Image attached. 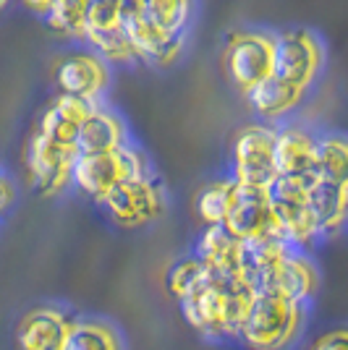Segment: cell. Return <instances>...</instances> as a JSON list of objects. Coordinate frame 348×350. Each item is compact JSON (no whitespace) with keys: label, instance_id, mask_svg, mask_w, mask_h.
Segmentation results:
<instances>
[{"label":"cell","instance_id":"277c9868","mask_svg":"<svg viewBox=\"0 0 348 350\" xmlns=\"http://www.w3.org/2000/svg\"><path fill=\"white\" fill-rule=\"evenodd\" d=\"M149 173H155L152 157L147 154V149L131 142L113 152L79 154L76 165H73V189L100 206L102 199L110 191H116L121 183Z\"/></svg>","mask_w":348,"mask_h":350},{"label":"cell","instance_id":"f546056e","mask_svg":"<svg viewBox=\"0 0 348 350\" xmlns=\"http://www.w3.org/2000/svg\"><path fill=\"white\" fill-rule=\"evenodd\" d=\"M21 5H24L29 14L45 18V16H47V11H50V5H53V0H21Z\"/></svg>","mask_w":348,"mask_h":350},{"label":"cell","instance_id":"d4e9b609","mask_svg":"<svg viewBox=\"0 0 348 350\" xmlns=\"http://www.w3.org/2000/svg\"><path fill=\"white\" fill-rule=\"evenodd\" d=\"M89 5H92V0H53L45 21L53 34L71 40V42H84Z\"/></svg>","mask_w":348,"mask_h":350},{"label":"cell","instance_id":"2e32d148","mask_svg":"<svg viewBox=\"0 0 348 350\" xmlns=\"http://www.w3.org/2000/svg\"><path fill=\"white\" fill-rule=\"evenodd\" d=\"M233 238H238L244 246L280 238L277 219L270 202V189H241L233 204L231 215L223 225Z\"/></svg>","mask_w":348,"mask_h":350},{"label":"cell","instance_id":"e0dca14e","mask_svg":"<svg viewBox=\"0 0 348 350\" xmlns=\"http://www.w3.org/2000/svg\"><path fill=\"white\" fill-rule=\"evenodd\" d=\"M191 256L202 264L210 275L218 278H249L247 275V246L233 238L223 225L202 228L194 241Z\"/></svg>","mask_w":348,"mask_h":350},{"label":"cell","instance_id":"9a60e30c","mask_svg":"<svg viewBox=\"0 0 348 350\" xmlns=\"http://www.w3.org/2000/svg\"><path fill=\"white\" fill-rule=\"evenodd\" d=\"M319 133L301 120H283L275 126L277 178H314L317 175Z\"/></svg>","mask_w":348,"mask_h":350},{"label":"cell","instance_id":"44dd1931","mask_svg":"<svg viewBox=\"0 0 348 350\" xmlns=\"http://www.w3.org/2000/svg\"><path fill=\"white\" fill-rule=\"evenodd\" d=\"M304 103V94H299V92L288 89L286 84H280L275 76H270L264 84H260L247 97V105L251 107V113L260 118L262 123H270V126L288 120Z\"/></svg>","mask_w":348,"mask_h":350},{"label":"cell","instance_id":"cb8c5ba5","mask_svg":"<svg viewBox=\"0 0 348 350\" xmlns=\"http://www.w3.org/2000/svg\"><path fill=\"white\" fill-rule=\"evenodd\" d=\"M147 16L173 37H189L199 0H145Z\"/></svg>","mask_w":348,"mask_h":350},{"label":"cell","instance_id":"7a4b0ae2","mask_svg":"<svg viewBox=\"0 0 348 350\" xmlns=\"http://www.w3.org/2000/svg\"><path fill=\"white\" fill-rule=\"evenodd\" d=\"M306 327H309L306 306L280 295L257 293L236 342L247 350H293L296 345H301Z\"/></svg>","mask_w":348,"mask_h":350},{"label":"cell","instance_id":"484cf974","mask_svg":"<svg viewBox=\"0 0 348 350\" xmlns=\"http://www.w3.org/2000/svg\"><path fill=\"white\" fill-rule=\"evenodd\" d=\"M317 175L327 180H348V144L343 133H319Z\"/></svg>","mask_w":348,"mask_h":350},{"label":"cell","instance_id":"5b68a950","mask_svg":"<svg viewBox=\"0 0 348 350\" xmlns=\"http://www.w3.org/2000/svg\"><path fill=\"white\" fill-rule=\"evenodd\" d=\"M327 68V44L322 34L309 27L277 31L275 76L280 84L309 97L319 76Z\"/></svg>","mask_w":348,"mask_h":350},{"label":"cell","instance_id":"30bf717a","mask_svg":"<svg viewBox=\"0 0 348 350\" xmlns=\"http://www.w3.org/2000/svg\"><path fill=\"white\" fill-rule=\"evenodd\" d=\"M123 29L136 63L149 68H173L186 53V37H173L147 16L145 0H123Z\"/></svg>","mask_w":348,"mask_h":350},{"label":"cell","instance_id":"83f0119b","mask_svg":"<svg viewBox=\"0 0 348 350\" xmlns=\"http://www.w3.org/2000/svg\"><path fill=\"white\" fill-rule=\"evenodd\" d=\"M306 350H348V335L343 327H330L306 342Z\"/></svg>","mask_w":348,"mask_h":350},{"label":"cell","instance_id":"5bb4252c","mask_svg":"<svg viewBox=\"0 0 348 350\" xmlns=\"http://www.w3.org/2000/svg\"><path fill=\"white\" fill-rule=\"evenodd\" d=\"M76 314L63 304H37L16 321V350H63Z\"/></svg>","mask_w":348,"mask_h":350},{"label":"cell","instance_id":"6da1fadb","mask_svg":"<svg viewBox=\"0 0 348 350\" xmlns=\"http://www.w3.org/2000/svg\"><path fill=\"white\" fill-rule=\"evenodd\" d=\"M257 298L249 278H218L204 275V280L178 301L181 317L199 337L210 342L238 340L247 314Z\"/></svg>","mask_w":348,"mask_h":350},{"label":"cell","instance_id":"ffe728a7","mask_svg":"<svg viewBox=\"0 0 348 350\" xmlns=\"http://www.w3.org/2000/svg\"><path fill=\"white\" fill-rule=\"evenodd\" d=\"M309 202L319 225V238L335 241L346 230L348 215V180H327L314 175L309 183Z\"/></svg>","mask_w":348,"mask_h":350},{"label":"cell","instance_id":"f1b7e54d","mask_svg":"<svg viewBox=\"0 0 348 350\" xmlns=\"http://www.w3.org/2000/svg\"><path fill=\"white\" fill-rule=\"evenodd\" d=\"M16 199H18V189H16L14 175H11L5 167H3V165H0V219L5 217L11 209H14Z\"/></svg>","mask_w":348,"mask_h":350},{"label":"cell","instance_id":"603a6c76","mask_svg":"<svg viewBox=\"0 0 348 350\" xmlns=\"http://www.w3.org/2000/svg\"><path fill=\"white\" fill-rule=\"evenodd\" d=\"M63 350H126V342L113 321L100 317H76Z\"/></svg>","mask_w":348,"mask_h":350},{"label":"cell","instance_id":"7402d4cb","mask_svg":"<svg viewBox=\"0 0 348 350\" xmlns=\"http://www.w3.org/2000/svg\"><path fill=\"white\" fill-rule=\"evenodd\" d=\"M238 191H241V186L231 175H215V178L204 180L194 193V215L199 217L202 228L225 225V219H228L233 204L238 199Z\"/></svg>","mask_w":348,"mask_h":350},{"label":"cell","instance_id":"8fae6325","mask_svg":"<svg viewBox=\"0 0 348 350\" xmlns=\"http://www.w3.org/2000/svg\"><path fill=\"white\" fill-rule=\"evenodd\" d=\"M53 81L60 94H71L84 103L97 105L105 100L113 84V66L100 58L87 44L69 50L53 63Z\"/></svg>","mask_w":348,"mask_h":350},{"label":"cell","instance_id":"4dcf8cb0","mask_svg":"<svg viewBox=\"0 0 348 350\" xmlns=\"http://www.w3.org/2000/svg\"><path fill=\"white\" fill-rule=\"evenodd\" d=\"M8 5H11V0H0V14H3V11L8 8Z\"/></svg>","mask_w":348,"mask_h":350},{"label":"cell","instance_id":"4316f807","mask_svg":"<svg viewBox=\"0 0 348 350\" xmlns=\"http://www.w3.org/2000/svg\"><path fill=\"white\" fill-rule=\"evenodd\" d=\"M204 275H207V269H204L202 264L197 262L191 254H186V256L175 259V262L168 267V272H165V288L171 293V298L178 304L184 295H189V293L202 282Z\"/></svg>","mask_w":348,"mask_h":350},{"label":"cell","instance_id":"9c48e42d","mask_svg":"<svg viewBox=\"0 0 348 350\" xmlns=\"http://www.w3.org/2000/svg\"><path fill=\"white\" fill-rule=\"evenodd\" d=\"M79 149L47 139L32 129L24 149V170L29 186L45 199H58L73 189V165Z\"/></svg>","mask_w":348,"mask_h":350},{"label":"cell","instance_id":"4fadbf2b","mask_svg":"<svg viewBox=\"0 0 348 350\" xmlns=\"http://www.w3.org/2000/svg\"><path fill=\"white\" fill-rule=\"evenodd\" d=\"M322 288V272L312 254L290 251L280 264H275L267 275L254 282V291L262 295H280L293 304L312 306Z\"/></svg>","mask_w":348,"mask_h":350},{"label":"cell","instance_id":"ac0fdd59","mask_svg":"<svg viewBox=\"0 0 348 350\" xmlns=\"http://www.w3.org/2000/svg\"><path fill=\"white\" fill-rule=\"evenodd\" d=\"M131 129L126 118L118 110L108 107L105 103H97L89 116L84 118L79 129V154H97V152H113L121 146L131 144Z\"/></svg>","mask_w":348,"mask_h":350},{"label":"cell","instance_id":"52a82bcc","mask_svg":"<svg viewBox=\"0 0 348 350\" xmlns=\"http://www.w3.org/2000/svg\"><path fill=\"white\" fill-rule=\"evenodd\" d=\"M309 183L312 178H275V183L270 186V202L280 238L293 251L304 254H312L322 243L317 217L309 202Z\"/></svg>","mask_w":348,"mask_h":350},{"label":"cell","instance_id":"d6986e66","mask_svg":"<svg viewBox=\"0 0 348 350\" xmlns=\"http://www.w3.org/2000/svg\"><path fill=\"white\" fill-rule=\"evenodd\" d=\"M92 107H95L92 103H84L79 97L55 92L50 97V103L40 110L37 123H34V131L45 133L47 139L60 142V144L76 146V142H79V129H82V123H84V118L89 116Z\"/></svg>","mask_w":348,"mask_h":350},{"label":"cell","instance_id":"ba28073f","mask_svg":"<svg viewBox=\"0 0 348 350\" xmlns=\"http://www.w3.org/2000/svg\"><path fill=\"white\" fill-rule=\"evenodd\" d=\"M228 175L241 189H270L275 183V126L254 120L233 133Z\"/></svg>","mask_w":348,"mask_h":350},{"label":"cell","instance_id":"8992f818","mask_svg":"<svg viewBox=\"0 0 348 350\" xmlns=\"http://www.w3.org/2000/svg\"><path fill=\"white\" fill-rule=\"evenodd\" d=\"M168 204H171L168 186L158 170L121 183L100 202L108 219L123 230H139V228L155 225L158 219L165 217Z\"/></svg>","mask_w":348,"mask_h":350},{"label":"cell","instance_id":"7c38bea8","mask_svg":"<svg viewBox=\"0 0 348 350\" xmlns=\"http://www.w3.org/2000/svg\"><path fill=\"white\" fill-rule=\"evenodd\" d=\"M123 0H92L84 24V42L113 68L116 66H136V55L131 50L126 29H123Z\"/></svg>","mask_w":348,"mask_h":350},{"label":"cell","instance_id":"3957f363","mask_svg":"<svg viewBox=\"0 0 348 350\" xmlns=\"http://www.w3.org/2000/svg\"><path fill=\"white\" fill-rule=\"evenodd\" d=\"M277 29L270 27H236L223 42V71L231 87L247 100L254 89L275 73Z\"/></svg>","mask_w":348,"mask_h":350}]
</instances>
